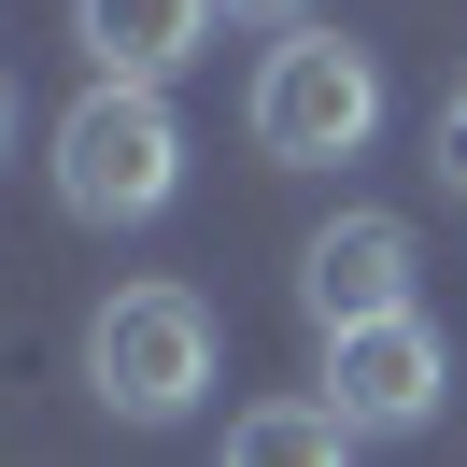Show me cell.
<instances>
[{"label": "cell", "mask_w": 467, "mask_h": 467, "mask_svg": "<svg viewBox=\"0 0 467 467\" xmlns=\"http://www.w3.org/2000/svg\"><path fill=\"white\" fill-rule=\"evenodd\" d=\"M425 171H439V184H453V199H467V86L439 99V128H425Z\"/></svg>", "instance_id": "ba28073f"}, {"label": "cell", "mask_w": 467, "mask_h": 467, "mask_svg": "<svg viewBox=\"0 0 467 467\" xmlns=\"http://www.w3.org/2000/svg\"><path fill=\"white\" fill-rule=\"evenodd\" d=\"M213 382V297L199 284H114L86 312V397L114 425H184Z\"/></svg>", "instance_id": "6da1fadb"}, {"label": "cell", "mask_w": 467, "mask_h": 467, "mask_svg": "<svg viewBox=\"0 0 467 467\" xmlns=\"http://www.w3.org/2000/svg\"><path fill=\"white\" fill-rule=\"evenodd\" d=\"M297 312H312L326 340L410 312V227H397V213H340V227H312V255H297Z\"/></svg>", "instance_id": "5b68a950"}, {"label": "cell", "mask_w": 467, "mask_h": 467, "mask_svg": "<svg viewBox=\"0 0 467 467\" xmlns=\"http://www.w3.org/2000/svg\"><path fill=\"white\" fill-rule=\"evenodd\" d=\"M439 397H453V340H439L425 312H382V326H340V340H326V410H340L354 439H410Z\"/></svg>", "instance_id": "277c9868"}, {"label": "cell", "mask_w": 467, "mask_h": 467, "mask_svg": "<svg viewBox=\"0 0 467 467\" xmlns=\"http://www.w3.org/2000/svg\"><path fill=\"white\" fill-rule=\"evenodd\" d=\"M171 184H184L171 99H156V86H99V71H86V99L57 114V199L86 213V227H142V213H171Z\"/></svg>", "instance_id": "7a4b0ae2"}, {"label": "cell", "mask_w": 467, "mask_h": 467, "mask_svg": "<svg viewBox=\"0 0 467 467\" xmlns=\"http://www.w3.org/2000/svg\"><path fill=\"white\" fill-rule=\"evenodd\" d=\"M382 128V57L340 29H284L255 71V142L284 156V171H340V156H368Z\"/></svg>", "instance_id": "3957f363"}, {"label": "cell", "mask_w": 467, "mask_h": 467, "mask_svg": "<svg viewBox=\"0 0 467 467\" xmlns=\"http://www.w3.org/2000/svg\"><path fill=\"white\" fill-rule=\"evenodd\" d=\"M213 15H269V29H312V0H213Z\"/></svg>", "instance_id": "9c48e42d"}, {"label": "cell", "mask_w": 467, "mask_h": 467, "mask_svg": "<svg viewBox=\"0 0 467 467\" xmlns=\"http://www.w3.org/2000/svg\"><path fill=\"white\" fill-rule=\"evenodd\" d=\"M227 467H354V425L326 397H255L227 425Z\"/></svg>", "instance_id": "52a82bcc"}, {"label": "cell", "mask_w": 467, "mask_h": 467, "mask_svg": "<svg viewBox=\"0 0 467 467\" xmlns=\"http://www.w3.org/2000/svg\"><path fill=\"white\" fill-rule=\"evenodd\" d=\"M71 43H86L99 86H171L213 43V0H71Z\"/></svg>", "instance_id": "8992f818"}]
</instances>
